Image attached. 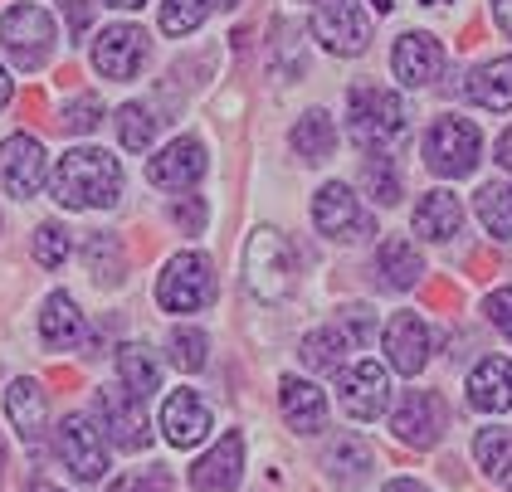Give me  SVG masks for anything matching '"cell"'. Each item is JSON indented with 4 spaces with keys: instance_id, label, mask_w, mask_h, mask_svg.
I'll return each instance as SVG.
<instances>
[{
    "instance_id": "cell-1",
    "label": "cell",
    "mask_w": 512,
    "mask_h": 492,
    "mask_svg": "<svg viewBox=\"0 0 512 492\" xmlns=\"http://www.w3.org/2000/svg\"><path fill=\"white\" fill-rule=\"evenodd\" d=\"M122 195V166L113 152H103V147H79V152H69L59 161V171H54V200L64 205V210H108V205H118Z\"/></svg>"
},
{
    "instance_id": "cell-2",
    "label": "cell",
    "mask_w": 512,
    "mask_h": 492,
    "mask_svg": "<svg viewBox=\"0 0 512 492\" xmlns=\"http://www.w3.org/2000/svg\"><path fill=\"white\" fill-rule=\"evenodd\" d=\"M347 113H352V137L356 147H366V152L386 156V147H395L400 137H405V103L395 98L391 88H371V83H361L347 93Z\"/></svg>"
},
{
    "instance_id": "cell-3",
    "label": "cell",
    "mask_w": 512,
    "mask_h": 492,
    "mask_svg": "<svg viewBox=\"0 0 512 492\" xmlns=\"http://www.w3.org/2000/svg\"><path fill=\"white\" fill-rule=\"evenodd\" d=\"M293 244L278 234V229H254L249 234V244H244V283H249V293L259 298V303H278V298H288L293 293Z\"/></svg>"
},
{
    "instance_id": "cell-4",
    "label": "cell",
    "mask_w": 512,
    "mask_h": 492,
    "mask_svg": "<svg viewBox=\"0 0 512 492\" xmlns=\"http://www.w3.org/2000/svg\"><path fill=\"white\" fill-rule=\"evenodd\" d=\"M54 39H59V25L35 0H20V5H10L0 15V44H5V54L20 69H40L44 59L54 54Z\"/></svg>"
},
{
    "instance_id": "cell-5",
    "label": "cell",
    "mask_w": 512,
    "mask_h": 492,
    "mask_svg": "<svg viewBox=\"0 0 512 492\" xmlns=\"http://www.w3.org/2000/svg\"><path fill=\"white\" fill-rule=\"evenodd\" d=\"M478 152H483V137L469 117H439L425 132V166L439 176H469L478 166Z\"/></svg>"
},
{
    "instance_id": "cell-6",
    "label": "cell",
    "mask_w": 512,
    "mask_h": 492,
    "mask_svg": "<svg viewBox=\"0 0 512 492\" xmlns=\"http://www.w3.org/2000/svg\"><path fill=\"white\" fill-rule=\"evenodd\" d=\"M210 298H215V268H210V259H200V254L166 259V268L157 278V303L166 312H200Z\"/></svg>"
},
{
    "instance_id": "cell-7",
    "label": "cell",
    "mask_w": 512,
    "mask_h": 492,
    "mask_svg": "<svg viewBox=\"0 0 512 492\" xmlns=\"http://www.w3.org/2000/svg\"><path fill=\"white\" fill-rule=\"evenodd\" d=\"M93 424L108 429V439L118 449H127V454H137V449L152 444V429H147V415H142L137 395H127L122 385H103L93 395Z\"/></svg>"
},
{
    "instance_id": "cell-8",
    "label": "cell",
    "mask_w": 512,
    "mask_h": 492,
    "mask_svg": "<svg viewBox=\"0 0 512 492\" xmlns=\"http://www.w3.org/2000/svg\"><path fill=\"white\" fill-rule=\"evenodd\" d=\"M313 225L322 229L327 239H342V244L371 239V215L361 210V200L352 195V186H342V181H327V186L313 195Z\"/></svg>"
},
{
    "instance_id": "cell-9",
    "label": "cell",
    "mask_w": 512,
    "mask_h": 492,
    "mask_svg": "<svg viewBox=\"0 0 512 492\" xmlns=\"http://www.w3.org/2000/svg\"><path fill=\"white\" fill-rule=\"evenodd\" d=\"M313 35L332 54H361L371 44V20L361 15L356 0H322L313 10Z\"/></svg>"
},
{
    "instance_id": "cell-10",
    "label": "cell",
    "mask_w": 512,
    "mask_h": 492,
    "mask_svg": "<svg viewBox=\"0 0 512 492\" xmlns=\"http://www.w3.org/2000/svg\"><path fill=\"white\" fill-rule=\"evenodd\" d=\"M59 458L64 468L79 478V483H98L108 473V444L98 434V424L88 415H69L64 429H59Z\"/></svg>"
},
{
    "instance_id": "cell-11",
    "label": "cell",
    "mask_w": 512,
    "mask_h": 492,
    "mask_svg": "<svg viewBox=\"0 0 512 492\" xmlns=\"http://www.w3.org/2000/svg\"><path fill=\"white\" fill-rule=\"evenodd\" d=\"M142 64H147V35L137 25H108L93 39V69L103 78L127 83V78L142 74Z\"/></svg>"
},
{
    "instance_id": "cell-12",
    "label": "cell",
    "mask_w": 512,
    "mask_h": 492,
    "mask_svg": "<svg viewBox=\"0 0 512 492\" xmlns=\"http://www.w3.org/2000/svg\"><path fill=\"white\" fill-rule=\"evenodd\" d=\"M391 429H395V439L410 444V449H434L439 434H444V400L434 390H410L400 400V410H395Z\"/></svg>"
},
{
    "instance_id": "cell-13",
    "label": "cell",
    "mask_w": 512,
    "mask_h": 492,
    "mask_svg": "<svg viewBox=\"0 0 512 492\" xmlns=\"http://www.w3.org/2000/svg\"><path fill=\"white\" fill-rule=\"evenodd\" d=\"M44 176H49V156H44L40 142L30 132L5 137V147H0V181L10 186V195H35L44 186Z\"/></svg>"
},
{
    "instance_id": "cell-14",
    "label": "cell",
    "mask_w": 512,
    "mask_h": 492,
    "mask_svg": "<svg viewBox=\"0 0 512 492\" xmlns=\"http://www.w3.org/2000/svg\"><path fill=\"white\" fill-rule=\"evenodd\" d=\"M391 405V380L376 361H356L342 371V410L352 419H381Z\"/></svg>"
},
{
    "instance_id": "cell-15",
    "label": "cell",
    "mask_w": 512,
    "mask_h": 492,
    "mask_svg": "<svg viewBox=\"0 0 512 492\" xmlns=\"http://www.w3.org/2000/svg\"><path fill=\"white\" fill-rule=\"evenodd\" d=\"M205 176V147L196 137H176L166 152L147 161V181L161 190H191Z\"/></svg>"
},
{
    "instance_id": "cell-16",
    "label": "cell",
    "mask_w": 512,
    "mask_h": 492,
    "mask_svg": "<svg viewBox=\"0 0 512 492\" xmlns=\"http://www.w3.org/2000/svg\"><path fill=\"white\" fill-rule=\"evenodd\" d=\"M386 356L400 376H420L430 361V327L415 312H395L386 322Z\"/></svg>"
},
{
    "instance_id": "cell-17",
    "label": "cell",
    "mask_w": 512,
    "mask_h": 492,
    "mask_svg": "<svg viewBox=\"0 0 512 492\" xmlns=\"http://www.w3.org/2000/svg\"><path fill=\"white\" fill-rule=\"evenodd\" d=\"M161 429L176 449H191L210 434V405L200 400L196 390H171L166 405H161Z\"/></svg>"
},
{
    "instance_id": "cell-18",
    "label": "cell",
    "mask_w": 512,
    "mask_h": 492,
    "mask_svg": "<svg viewBox=\"0 0 512 492\" xmlns=\"http://www.w3.org/2000/svg\"><path fill=\"white\" fill-rule=\"evenodd\" d=\"M391 64H395V78H400L405 88H425V83H434L439 69H444V49H439L434 35H400L395 39Z\"/></svg>"
},
{
    "instance_id": "cell-19",
    "label": "cell",
    "mask_w": 512,
    "mask_h": 492,
    "mask_svg": "<svg viewBox=\"0 0 512 492\" xmlns=\"http://www.w3.org/2000/svg\"><path fill=\"white\" fill-rule=\"evenodd\" d=\"M239 473H244V434L230 429V434L191 468V483H196L200 492H230V488H239Z\"/></svg>"
},
{
    "instance_id": "cell-20",
    "label": "cell",
    "mask_w": 512,
    "mask_h": 492,
    "mask_svg": "<svg viewBox=\"0 0 512 492\" xmlns=\"http://www.w3.org/2000/svg\"><path fill=\"white\" fill-rule=\"evenodd\" d=\"M469 405L483 415L512 410V361L508 356H483L469 371Z\"/></svg>"
},
{
    "instance_id": "cell-21",
    "label": "cell",
    "mask_w": 512,
    "mask_h": 492,
    "mask_svg": "<svg viewBox=\"0 0 512 492\" xmlns=\"http://www.w3.org/2000/svg\"><path fill=\"white\" fill-rule=\"evenodd\" d=\"M5 410H10V424L20 429V439L35 444L44 434V424H49V395L40 390V380L20 376L10 390H5Z\"/></svg>"
},
{
    "instance_id": "cell-22",
    "label": "cell",
    "mask_w": 512,
    "mask_h": 492,
    "mask_svg": "<svg viewBox=\"0 0 512 492\" xmlns=\"http://www.w3.org/2000/svg\"><path fill=\"white\" fill-rule=\"evenodd\" d=\"M278 405H283V419H288L298 434H317V429L327 424V400H322V390L308 385V380H298V376H283V385H278Z\"/></svg>"
},
{
    "instance_id": "cell-23",
    "label": "cell",
    "mask_w": 512,
    "mask_h": 492,
    "mask_svg": "<svg viewBox=\"0 0 512 492\" xmlns=\"http://www.w3.org/2000/svg\"><path fill=\"white\" fill-rule=\"evenodd\" d=\"M459 229H464V205H459V195H449V190L420 195V205H415V234L444 244V239H454Z\"/></svg>"
},
{
    "instance_id": "cell-24",
    "label": "cell",
    "mask_w": 512,
    "mask_h": 492,
    "mask_svg": "<svg viewBox=\"0 0 512 492\" xmlns=\"http://www.w3.org/2000/svg\"><path fill=\"white\" fill-rule=\"evenodd\" d=\"M40 337H44V346H54V351H69V346L83 341V312L69 293H54V298L44 303Z\"/></svg>"
},
{
    "instance_id": "cell-25",
    "label": "cell",
    "mask_w": 512,
    "mask_h": 492,
    "mask_svg": "<svg viewBox=\"0 0 512 492\" xmlns=\"http://www.w3.org/2000/svg\"><path fill=\"white\" fill-rule=\"evenodd\" d=\"M469 98L488 113H508L512 108V59H488L469 78Z\"/></svg>"
},
{
    "instance_id": "cell-26",
    "label": "cell",
    "mask_w": 512,
    "mask_h": 492,
    "mask_svg": "<svg viewBox=\"0 0 512 492\" xmlns=\"http://www.w3.org/2000/svg\"><path fill=\"white\" fill-rule=\"evenodd\" d=\"M376 268H381V278H386V288H415L420 278H425V259H420V249L410 244V239H386L381 244V254H376Z\"/></svg>"
},
{
    "instance_id": "cell-27",
    "label": "cell",
    "mask_w": 512,
    "mask_h": 492,
    "mask_svg": "<svg viewBox=\"0 0 512 492\" xmlns=\"http://www.w3.org/2000/svg\"><path fill=\"white\" fill-rule=\"evenodd\" d=\"M352 346H356V341L347 337L342 327H322V332H308V337H303V366H308V371H322V376H337Z\"/></svg>"
},
{
    "instance_id": "cell-28",
    "label": "cell",
    "mask_w": 512,
    "mask_h": 492,
    "mask_svg": "<svg viewBox=\"0 0 512 492\" xmlns=\"http://www.w3.org/2000/svg\"><path fill=\"white\" fill-rule=\"evenodd\" d=\"M83 264H88V273L103 283V288H113V283H122V273H127V249H122L118 234H88V244H83Z\"/></svg>"
},
{
    "instance_id": "cell-29",
    "label": "cell",
    "mask_w": 512,
    "mask_h": 492,
    "mask_svg": "<svg viewBox=\"0 0 512 492\" xmlns=\"http://www.w3.org/2000/svg\"><path fill=\"white\" fill-rule=\"evenodd\" d=\"M118 371H122V385L132 390V395H152L161 385V361L152 346H142V341H132V346H118Z\"/></svg>"
},
{
    "instance_id": "cell-30",
    "label": "cell",
    "mask_w": 512,
    "mask_h": 492,
    "mask_svg": "<svg viewBox=\"0 0 512 492\" xmlns=\"http://www.w3.org/2000/svg\"><path fill=\"white\" fill-rule=\"evenodd\" d=\"M293 152L303 156V161H327V156L337 152V127H332V117L317 113V108L298 117V127H293Z\"/></svg>"
},
{
    "instance_id": "cell-31",
    "label": "cell",
    "mask_w": 512,
    "mask_h": 492,
    "mask_svg": "<svg viewBox=\"0 0 512 492\" xmlns=\"http://www.w3.org/2000/svg\"><path fill=\"white\" fill-rule=\"evenodd\" d=\"M473 454L483 463V473L498 483V488H512V429H483Z\"/></svg>"
},
{
    "instance_id": "cell-32",
    "label": "cell",
    "mask_w": 512,
    "mask_h": 492,
    "mask_svg": "<svg viewBox=\"0 0 512 492\" xmlns=\"http://www.w3.org/2000/svg\"><path fill=\"white\" fill-rule=\"evenodd\" d=\"M478 220L493 239H512V186L508 181H488L478 190Z\"/></svg>"
},
{
    "instance_id": "cell-33",
    "label": "cell",
    "mask_w": 512,
    "mask_h": 492,
    "mask_svg": "<svg viewBox=\"0 0 512 492\" xmlns=\"http://www.w3.org/2000/svg\"><path fill=\"white\" fill-rule=\"evenodd\" d=\"M327 468H332L342 483H361V478L371 473V449H366L356 434H342V439H332V449H327Z\"/></svg>"
},
{
    "instance_id": "cell-34",
    "label": "cell",
    "mask_w": 512,
    "mask_h": 492,
    "mask_svg": "<svg viewBox=\"0 0 512 492\" xmlns=\"http://www.w3.org/2000/svg\"><path fill=\"white\" fill-rule=\"evenodd\" d=\"M152 132H157V117L147 113L142 103H127L118 113V142L127 152H147L152 147Z\"/></svg>"
},
{
    "instance_id": "cell-35",
    "label": "cell",
    "mask_w": 512,
    "mask_h": 492,
    "mask_svg": "<svg viewBox=\"0 0 512 492\" xmlns=\"http://www.w3.org/2000/svg\"><path fill=\"white\" fill-rule=\"evenodd\" d=\"M361 181H366V190H371V200L376 205H395L400 200V176H395L391 156H366V166H361Z\"/></svg>"
},
{
    "instance_id": "cell-36",
    "label": "cell",
    "mask_w": 512,
    "mask_h": 492,
    "mask_svg": "<svg viewBox=\"0 0 512 492\" xmlns=\"http://www.w3.org/2000/svg\"><path fill=\"white\" fill-rule=\"evenodd\" d=\"M210 0H161V30L166 35H191L205 25Z\"/></svg>"
},
{
    "instance_id": "cell-37",
    "label": "cell",
    "mask_w": 512,
    "mask_h": 492,
    "mask_svg": "<svg viewBox=\"0 0 512 492\" xmlns=\"http://www.w3.org/2000/svg\"><path fill=\"white\" fill-rule=\"evenodd\" d=\"M64 259H69V229L64 225H40L35 229V264L59 268Z\"/></svg>"
},
{
    "instance_id": "cell-38",
    "label": "cell",
    "mask_w": 512,
    "mask_h": 492,
    "mask_svg": "<svg viewBox=\"0 0 512 492\" xmlns=\"http://www.w3.org/2000/svg\"><path fill=\"white\" fill-rule=\"evenodd\" d=\"M171 361H176L181 371H200V366H205V332H196V327L171 332Z\"/></svg>"
},
{
    "instance_id": "cell-39",
    "label": "cell",
    "mask_w": 512,
    "mask_h": 492,
    "mask_svg": "<svg viewBox=\"0 0 512 492\" xmlns=\"http://www.w3.org/2000/svg\"><path fill=\"white\" fill-rule=\"evenodd\" d=\"M103 122V103L93 93H79L69 108H64V132H93Z\"/></svg>"
},
{
    "instance_id": "cell-40",
    "label": "cell",
    "mask_w": 512,
    "mask_h": 492,
    "mask_svg": "<svg viewBox=\"0 0 512 492\" xmlns=\"http://www.w3.org/2000/svg\"><path fill=\"white\" fill-rule=\"evenodd\" d=\"M171 220L186 229V234H200V229H205V195H186V200H176V205H171Z\"/></svg>"
},
{
    "instance_id": "cell-41",
    "label": "cell",
    "mask_w": 512,
    "mask_h": 492,
    "mask_svg": "<svg viewBox=\"0 0 512 492\" xmlns=\"http://www.w3.org/2000/svg\"><path fill=\"white\" fill-rule=\"evenodd\" d=\"M488 322L512 337V288H498V293H488Z\"/></svg>"
},
{
    "instance_id": "cell-42",
    "label": "cell",
    "mask_w": 512,
    "mask_h": 492,
    "mask_svg": "<svg viewBox=\"0 0 512 492\" xmlns=\"http://www.w3.org/2000/svg\"><path fill=\"white\" fill-rule=\"evenodd\" d=\"M88 20H93V5H88V0H74V5H69V25L83 35V25H88Z\"/></svg>"
},
{
    "instance_id": "cell-43",
    "label": "cell",
    "mask_w": 512,
    "mask_h": 492,
    "mask_svg": "<svg viewBox=\"0 0 512 492\" xmlns=\"http://www.w3.org/2000/svg\"><path fill=\"white\" fill-rule=\"evenodd\" d=\"M493 20H498V30L512 39V0H493Z\"/></svg>"
},
{
    "instance_id": "cell-44",
    "label": "cell",
    "mask_w": 512,
    "mask_h": 492,
    "mask_svg": "<svg viewBox=\"0 0 512 492\" xmlns=\"http://www.w3.org/2000/svg\"><path fill=\"white\" fill-rule=\"evenodd\" d=\"M147 488H152V478H137V473H132V478H118L108 492H147Z\"/></svg>"
},
{
    "instance_id": "cell-45",
    "label": "cell",
    "mask_w": 512,
    "mask_h": 492,
    "mask_svg": "<svg viewBox=\"0 0 512 492\" xmlns=\"http://www.w3.org/2000/svg\"><path fill=\"white\" fill-rule=\"evenodd\" d=\"M498 166H503V171H512V127L498 137Z\"/></svg>"
},
{
    "instance_id": "cell-46",
    "label": "cell",
    "mask_w": 512,
    "mask_h": 492,
    "mask_svg": "<svg viewBox=\"0 0 512 492\" xmlns=\"http://www.w3.org/2000/svg\"><path fill=\"white\" fill-rule=\"evenodd\" d=\"M386 492H430V488H420V483H410V478H395V483H386Z\"/></svg>"
},
{
    "instance_id": "cell-47",
    "label": "cell",
    "mask_w": 512,
    "mask_h": 492,
    "mask_svg": "<svg viewBox=\"0 0 512 492\" xmlns=\"http://www.w3.org/2000/svg\"><path fill=\"white\" fill-rule=\"evenodd\" d=\"M5 103H10V74L0 69V113H5Z\"/></svg>"
},
{
    "instance_id": "cell-48",
    "label": "cell",
    "mask_w": 512,
    "mask_h": 492,
    "mask_svg": "<svg viewBox=\"0 0 512 492\" xmlns=\"http://www.w3.org/2000/svg\"><path fill=\"white\" fill-rule=\"evenodd\" d=\"M103 5H118V10H137L142 0H103Z\"/></svg>"
},
{
    "instance_id": "cell-49",
    "label": "cell",
    "mask_w": 512,
    "mask_h": 492,
    "mask_svg": "<svg viewBox=\"0 0 512 492\" xmlns=\"http://www.w3.org/2000/svg\"><path fill=\"white\" fill-rule=\"evenodd\" d=\"M30 492H64V488H54V483H35Z\"/></svg>"
},
{
    "instance_id": "cell-50",
    "label": "cell",
    "mask_w": 512,
    "mask_h": 492,
    "mask_svg": "<svg viewBox=\"0 0 512 492\" xmlns=\"http://www.w3.org/2000/svg\"><path fill=\"white\" fill-rule=\"evenodd\" d=\"M371 5H376V10H381V15H386V10H391V0H371Z\"/></svg>"
},
{
    "instance_id": "cell-51",
    "label": "cell",
    "mask_w": 512,
    "mask_h": 492,
    "mask_svg": "<svg viewBox=\"0 0 512 492\" xmlns=\"http://www.w3.org/2000/svg\"><path fill=\"white\" fill-rule=\"evenodd\" d=\"M0 478H5V439H0Z\"/></svg>"
},
{
    "instance_id": "cell-52",
    "label": "cell",
    "mask_w": 512,
    "mask_h": 492,
    "mask_svg": "<svg viewBox=\"0 0 512 492\" xmlns=\"http://www.w3.org/2000/svg\"><path fill=\"white\" fill-rule=\"evenodd\" d=\"M225 5H239V0H225Z\"/></svg>"
},
{
    "instance_id": "cell-53",
    "label": "cell",
    "mask_w": 512,
    "mask_h": 492,
    "mask_svg": "<svg viewBox=\"0 0 512 492\" xmlns=\"http://www.w3.org/2000/svg\"><path fill=\"white\" fill-rule=\"evenodd\" d=\"M430 5H444V0H430Z\"/></svg>"
}]
</instances>
